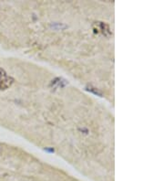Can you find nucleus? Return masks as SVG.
<instances>
[{
	"label": "nucleus",
	"mask_w": 164,
	"mask_h": 181,
	"mask_svg": "<svg viewBox=\"0 0 164 181\" xmlns=\"http://www.w3.org/2000/svg\"><path fill=\"white\" fill-rule=\"evenodd\" d=\"M13 78L7 75V73L3 69H0V90H7L12 85Z\"/></svg>",
	"instance_id": "f257e3e1"
}]
</instances>
